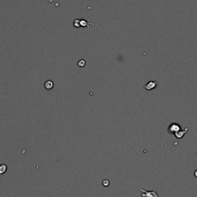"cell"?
Masks as SVG:
<instances>
[{"label": "cell", "instance_id": "cell-5", "mask_svg": "<svg viewBox=\"0 0 197 197\" xmlns=\"http://www.w3.org/2000/svg\"><path fill=\"white\" fill-rule=\"evenodd\" d=\"M7 171V166L5 164L0 165V175H3Z\"/></svg>", "mask_w": 197, "mask_h": 197}, {"label": "cell", "instance_id": "cell-8", "mask_svg": "<svg viewBox=\"0 0 197 197\" xmlns=\"http://www.w3.org/2000/svg\"><path fill=\"white\" fill-rule=\"evenodd\" d=\"M194 176H195V177L197 178V170H195V172H194Z\"/></svg>", "mask_w": 197, "mask_h": 197}, {"label": "cell", "instance_id": "cell-9", "mask_svg": "<svg viewBox=\"0 0 197 197\" xmlns=\"http://www.w3.org/2000/svg\"><path fill=\"white\" fill-rule=\"evenodd\" d=\"M196 154H197V153H196Z\"/></svg>", "mask_w": 197, "mask_h": 197}, {"label": "cell", "instance_id": "cell-4", "mask_svg": "<svg viewBox=\"0 0 197 197\" xmlns=\"http://www.w3.org/2000/svg\"><path fill=\"white\" fill-rule=\"evenodd\" d=\"M188 130H189V129H188V128H185L184 129H181V130L176 132V133H174L173 135H174V136L176 137V139H182V137L184 136L185 134L188 132Z\"/></svg>", "mask_w": 197, "mask_h": 197}, {"label": "cell", "instance_id": "cell-3", "mask_svg": "<svg viewBox=\"0 0 197 197\" xmlns=\"http://www.w3.org/2000/svg\"><path fill=\"white\" fill-rule=\"evenodd\" d=\"M157 85H158V83L157 81H150L144 86V88L146 90H148V91H150V90H154L157 86Z\"/></svg>", "mask_w": 197, "mask_h": 197}, {"label": "cell", "instance_id": "cell-2", "mask_svg": "<svg viewBox=\"0 0 197 197\" xmlns=\"http://www.w3.org/2000/svg\"><path fill=\"white\" fill-rule=\"evenodd\" d=\"M181 129H182V127H181V125L179 124L176 123V122H172L168 127V132L170 133L174 134L178 131L181 130Z\"/></svg>", "mask_w": 197, "mask_h": 197}, {"label": "cell", "instance_id": "cell-6", "mask_svg": "<svg viewBox=\"0 0 197 197\" xmlns=\"http://www.w3.org/2000/svg\"><path fill=\"white\" fill-rule=\"evenodd\" d=\"M45 87H46V89H47V90H51V89L53 87V83H52V81H50V80L46 82V83H45Z\"/></svg>", "mask_w": 197, "mask_h": 197}, {"label": "cell", "instance_id": "cell-1", "mask_svg": "<svg viewBox=\"0 0 197 197\" xmlns=\"http://www.w3.org/2000/svg\"><path fill=\"white\" fill-rule=\"evenodd\" d=\"M139 190L141 192V197H160L157 192V189H154L152 191L145 190L142 188H139Z\"/></svg>", "mask_w": 197, "mask_h": 197}, {"label": "cell", "instance_id": "cell-7", "mask_svg": "<svg viewBox=\"0 0 197 197\" xmlns=\"http://www.w3.org/2000/svg\"><path fill=\"white\" fill-rule=\"evenodd\" d=\"M102 184H103V186L104 187H108L109 186V184H110V182H109V181L108 179H104L103 181V182H102Z\"/></svg>", "mask_w": 197, "mask_h": 197}]
</instances>
